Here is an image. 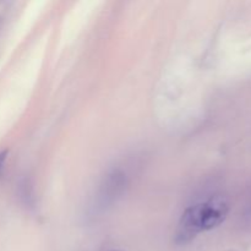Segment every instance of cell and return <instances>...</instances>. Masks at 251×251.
<instances>
[{"label":"cell","instance_id":"1","mask_svg":"<svg viewBox=\"0 0 251 251\" xmlns=\"http://www.w3.org/2000/svg\"><path fill=\"white\" fill-rule=\"evenodd\" d=\"M228 203L223 199L215 198L186 208L179 223V238L183 242L199 233L215 229L227 218Z\"/></svg>","mask_w":251,"mask_h":251},{"label":"cell","instance_id":"3","mask_svg":"<svg viewBox=\"0 0 251 251\" xmlns=\"http://www.w3.org/2000/svg\"><path fill=\"white\" fill-rule=\"evenodd\" d=\"M112 251H120V250H112Z\"/></svg>","mask_w":251,"mask_h":251},{"label":"cell","instance_id":"2","mask_svg":"<svg viewBox=\"0 0 251 251\" xmlns=\"http://www.w3.org/2000/svg\"><path fill=\"white\" fill-rule=\"evenodd\" d=\"M6 156H7L6 151H4V152H1V153H0V169H1L2 164H4V162H5V159H6Z\"/></svg>","mask_w":251,"mask_h":251}]
</instances>
